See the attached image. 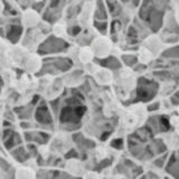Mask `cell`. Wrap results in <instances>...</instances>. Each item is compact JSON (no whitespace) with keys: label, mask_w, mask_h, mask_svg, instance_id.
I'll return each mask as SVG.
<instances>
[]
</instances>
